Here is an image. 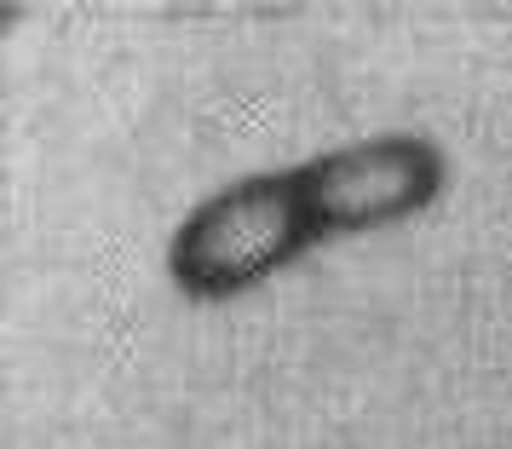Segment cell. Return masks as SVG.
I'll list each match as a JSON object with an SVG mask.
<instances>
[{"instance_id": "cell-1", "label": "cell", "mask_w": 512, "mask_h": 449, "mask_svg": "<svg viewBox=\"0 0 512 449\" xmlns=\"http://www.w3.org/2000/svg\"><path fill=\"white\" fill-rule=\"evenodd\" d=\"M323 242L300 167L242 173L208 190L167 237V283L190 306H225L282 277Z\"/></svg>"}, {"instance_id": "cell-2", "label": "cell", "mask_w": 512, "mask_h": 449, "mask_svg": "<svg viewBox=\"0 0 512 449\" xmlns=\"http://www.w3.org/2000/svg\"><path fill=\"white\" fill-rule=\"evenodd\" d=\"M294 167H300L305 202H311L323 242L403 225L449 190V162L426 133H374V139L317 150Z\"/></svg>"}]
</instances>
